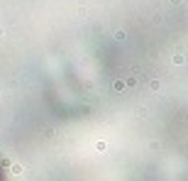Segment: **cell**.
<instances>
[{"mask_svg":"<svg viewBox=\"0 0 188 181\" xmlns=\"http://www.w3.org/2000/svg\"><path fill=\"white\" fill-rule=\"evenodd\" d=\"M0 181H3V169H0Z\"/></svg>","mask_w":188,"mask_h":181,"instance_id":"obj_1","label":"cell"}]
</instances>
